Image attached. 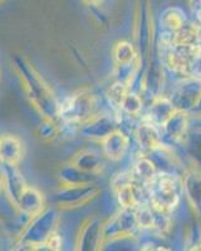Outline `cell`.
<instances>
[{"label": "cell", "instance_id": "cell-1", "mask_svg": "<svg viewBox=\"0 0 201 251\" xmlns=\"http://www.w3.org/2000/svg\"><path fill=\"white\" fill-rule=\"evenodd\" d=\"M150 203L158 211L170 214L180 200L181 180L169 172L157 174L146 185Z\"/></svg>", "mask_w": 201, "mask_h": 251}, {"label": "cell", "instance_id": "cell-2", "mask_svg": "<svg viewBox=\"0 0 201 251\" xmlns=\"http://www.w3.org/2000/svg\"><path fill=\"white\" fill-rule=\"evenodd\" d=\"M201 97V79L193 78L180 84L177 91L175 92L173 98L170 100L173 102L177 111L186 112L187 109L194 108L198 104Z\"/></svg>", "mask_w": 201, "mask_h": 251}, {"label": "cell", "instance_id": "cell-3", "mask_svg": "<svg viewBox=\"0 0 201 251\" xmlns=\"http://www.w3.org/2000/svg\"><path fill=\"white\" fill-rule=\"evenodd\" d=\"M137 138L141 145V149L145 151H153L161 146V133L157 128V125L151 121L146 123H141L137 129Z\"/></svg>", "mask_w": 201, "mask_h": 251}, {"label": "cell", "instance_id": "cell-4", "mask_svg": "<svg viewBox=\"0 0 201 251\" xmlns=\"http://www.w3.org/2000/svg\"><path fill=\"white\" fill-rule=\"evenodd\" d=\"M177 109L173 104V102L166 98H156L152 102V106L150 107L149 121L157 126H164L169 121Z\"/></svg>", "mask_w": 201, "mask_h": 251}, {"label": "cell", "instance_id": "cell-5", "mask_svg": "<svg viewBox=\"0 0 201 251\" xmlns=\"http://www.w3.org/2000/svg\"><path fill=\"white\" fill-rule=\"evenodd\" d=\"M184 190L194 210L201 214V172H190L184 181Z\"/></svg>", "mask_w": 201, "mask_h": 251}, {"label": "cell", "instance_id": "cell-6", "mask_svg": "<svg viewBox=\"0 0 201 251\" xmlns=\"http://www.w3.org/2000/svg\"><path fill=\"white\" fill-rule=\"evenodd\" d=\"M165 134L174 140H178L185 134L187 128V116L184 111H176L164 126Z\"/></svg>", "mask_w": 201, "mask_h": 251}, {"label": "cell", "instance_id": "cell-7", "mask_svg": "<svg viewBox=\"0 0 201 251\" xmlns=\"http://www.w3.org/2000/svg\"><path fill=\"white\" fill-rule=\"evenodd\" d=\"M186 23L185 13L177 8H169L161 15V24L166 33H175Z\"/></svg>", "mask_w": 201, "mask_h": 251}, {"label": "cell", "instance_id": "cell-8", "mask_svg": "<svg viewBox=\"0 0 201 251\" xmlns=\"http://www.w3.org/2000/svg\"><path fill=\"white\" fill-rule=\"evenodd\" d=\"M156 175H157V171H156L155 162L149 158H141L136 165V176L145 186L152 180Z\"/></svg>", "mask_w": 201, "mask_h": 251}, {"label": "cell", "instance_id": "cell-9", "mask_svg": "<svg viewBox=\"0 0 201 251\" xmlns=\"http://www.w3.org/2000/svg\"><path fill=\"white\" fill-rule=\"evenodd\" d=\"M122 103L128 113H137L142 108V100L137 94H127Z\"/></svg>", "mask_w": 201, "mask_h": 251}, {"label": "cell", "instance_id": "cell-10", "mask_svg": "<svg viewBox=\"0 0 201 251\" xmlns=\"http://www.w3.org/2000/svg\"><path fill=\"white\" fill-rule=\"evenodd\" d=\"M117 58L122 64H128V63L133 62V59H135V51H133L132 47L127 43L120 44Z\"/></svg>", "mask_w": 201, "mask_h": 251}, {"label": "cell", "instance_id": "cell-11", "mask_svg": "<svg viewBox=\"0 0 201 251\" xmlns=\"http://www.w3.org/2000/svg\"><path fill=\"white\" fill-rule=\"evenodd\" d=\"M87 1H88V3H92V4H97V3H100V0H87Z\"/></svg>", "mask_w": 201, "mask_h": 251}, {"label": "cell", "instance_id": "cell-12", "mask_svg": "<svg viewBox=\"0 0 201 251\" xmlns=\"http://www.w3.org/2000/svg\"><path fill=\"white\" fill-rule=\"evenodd\" d=\"M196 107H198V108H201V97H200V100H199V102H198V104H196Z\"/></svg>", "mask_w": 201, "mask_h": 251}]
</instances>
